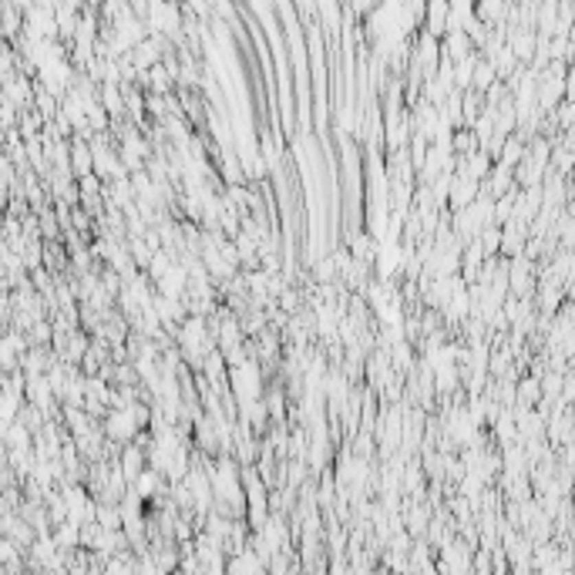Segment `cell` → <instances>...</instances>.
I'll list each match as a JSON object with an SVG mask.
<instances>
[{"label": "cell", "mask_w": 575, "mask_h": 575, "mask_svg": "<svg viewBox=\"0 0 575 575\" xmlns=\"http://www.w3.org/2000/svg\"><path fill=\"white\" fill-rule=\"evenodd\" d=\"M104 431H108L111 438H118V441H128V438H135L138 424H135L131 411H111V414H108V424H104Z\"/></svg>", "instance_id": "1"}, {"label": "cell", "mask_w": 575, "mask_h": 575, "mask_svg": "<svg viewBox=\"0 0 575 575\" xmlns=\"http://www.w3.org/2000/svg\"><path fill=\"white\" fill-rule=\"evenodd\" d=\"M542 377H525V381L518 383V411H525V407H532V404H539L542 401Z\"/></svg>", "instance_id": "2"}, {"label": "cell", "mask_w": 575, "mask_h": 575, "mask_svg": "<svg viewBox=\"0 0 575 575\" xmlns=\"http://www.w3.org/2000/svg\"><path fill=\"white\" fill-rule=\"evenodd\" d=\"M125 468L131 471V475L142 468V454H138V447H128V451H125Z\"/></svg>", "instance_id": "3"}]
</instances>
